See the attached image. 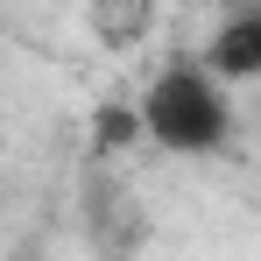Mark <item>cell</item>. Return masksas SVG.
<instances>
[{"label":"cell","mask_w":261,"mask_h":261,"mask_svg":"<svg viewBox=\"0 0 261 261\" xmlns=\"http://www.w3.org/2000/svg\"><path fill=\"white\" fill-rule=\"evenodd\" d=\"M226 78L212 64H170L155 85L141 92V120H148V141H163L176 155H205L226 141L233 127V106H226Z\"/></svg>","instance_id":"1"},{"label":"cell","mask_w":261,"mask_h":261,"mask_svg":"<svg viewBox=\"0 0 261 261\" xmlns=\"http://www.w3.org/2000/svg\"><path fill=\"white\" fill-rule=\"evenodd\" d=\"M205 64L219 78H261V14H226L205 43Z\"/></svg>","instance_id":"2"},{"label":"cell","mask_w":261,"mask_h":261,"mask_svg":"<svg viewBox=\"0 0 261 261\" xmlns=\"http://www.w3.org/2000/svg\"><path fill=\"white\" fill-rule=\"evenodd\" d=\"M134 134H148L141 106H134V113H99V120H92V148H120V141H134Z\"/></svg>","instance_id":"3"}]
</instances>
